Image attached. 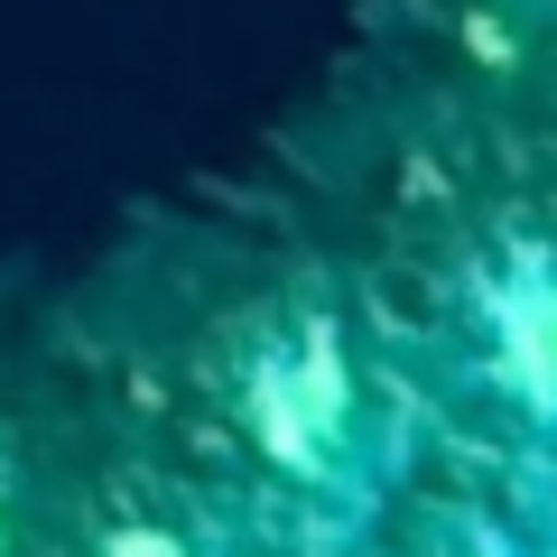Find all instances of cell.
I'll return each mask as SVG.
<instances>
[{"label":"cell","mask_w":557,"mask_h":557,"mask_svg":"<svg viewBox=\"0 0 557 557\" xmlns=\"http://www.w3.org/2000/svg\"><path fill=\"white\" fill-rule=\"evenodd\" d=\"M483 557H557V539H520V548H483Z\"/></svg>","instance_id":"277c9868"},{"label":"cell","mask_w":557,"mask_h":557,"mask_svg":"<svg viewBox=\"0 0 557 557\" xmlns=\"http://www.w3.org/2000/svg\"><path fill=\"white\" fill-rule=\"evenodd\" d=\"M251 428H260V456L278 465L288 483L325 502H362L381 474V456L362 446V418H354V381L335 362V335H298L288 354H270L251 372Z\"/></svg>","instance_id":"6da1fadb"},{"label":"cell","mask_w":557,"mask_h":557,"mask_svg":"<svg viewBox=\"0 0 557 557\" xmlns=\"http://www.w3.org/2000/svg\"><path fill=\"white\" fill-rule=\"evenodd\" d=\"M483 381L520 409L530 437L557 446V251H511L474 298Z\"/></svg>","instance_id":"7a4b0ae2"},{"label":"cell","mask_w":557,"mask_h":557,"mask_svg":"<svg viewBox=\"0 0 557 557\" xmlns=\"http://www.w3.org/2000/svg\"><path fill=\"white\" fill-rule=\"evenodd\" d=\"M94 557H205V548L177 530V520H121V530H102Z\"/></svg>","instance_id":"3957f363"}]
</instances>
